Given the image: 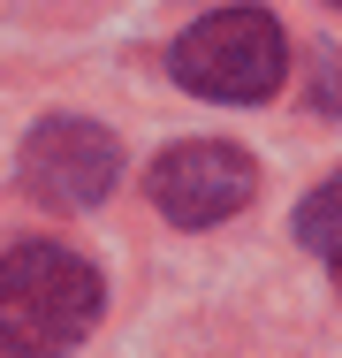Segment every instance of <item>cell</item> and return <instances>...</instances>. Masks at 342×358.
Returning <instances> with one entry per match:
<instances>
[{"instance_id":"6da1fadb","label":"cell","mask_w":342,"mask_h":358,"mask_svg":"<svg viewBox=\"0 0 342 358\" xmlns=\"http://www.w3.org/2000/svg\"><path fill=\"white\" fill-rule=\"evenodd\" d=\"M107 305V282L68 244H15L0 259V358H68Z\"/></svg>"},{"instance_id":"7a4b0ae2","label":"cell","mask_w":342,"mask_h":358,"mask_svg":"<svg viewBox=\"0 0 342 358\" xmlns=\"http://www.w3.org/2000/svg\"><path fill=\"white\" fill-rule=\"evenodd\" d=\"M168 69L183 92L198 99H228V107H251V99H274V84L289 76V38L267 8H221V15H198Z\"/></svg>"},{"instance_id":"3957f363","label":"cell","mask_w":342,"mask_h":358,"mask_svg":"<svg viewBox=\"0 0 342 358\" xmlns=\"http://www.w3.org/2000/svg\"><path fill=\"white\" fill-rule=\"evenodd\" d=\"M144 191H152V206L175 221V229H213V221L244 214L251 199H259V168H251V152H236V145H175V152H160L152 160V176H144Z\"/></svg>"},{"instance_id":"277c9868","label":"cell","mask_w":342,"mask_h":358,"mask_svg":"<svg viewBox=\"0 0 342 358\" xmlns=\"http://www.w3.org/2000/svg\"><path fill=\"white\" fill-rule=\"evenodd\" d=\"M114 176H122V145L84 115H54L23 145V183L46 206H99L114 191Z\"/></svg>"},{"instance_id":"5b68a950","label":"cell","mask_w":342,"mask_h":358,"mask_svg":"<svg viewBox=\"0 0 342 358\" xmlns=\"http://www.w3.org/2000/svg\"><path fill=\"white\" fill-rule=\"evenodd\" d=\"M297 244L320 252V259H335V275H342V176H327V183L297 206Z\"/></svg>"},{"instance_id":"8992f818","label":"cell","mask_w":342,"mask_h":358,"mask_svg":"<svg viewBox=\"0 0 342 358\" xmlns=\"http://www.w3.org/2000/svg\"><path fill=\"white\" fill-rule=\"evenodd\" d=\"M335 8H342V0H335Z\"/></svg>"}]
</instances>
